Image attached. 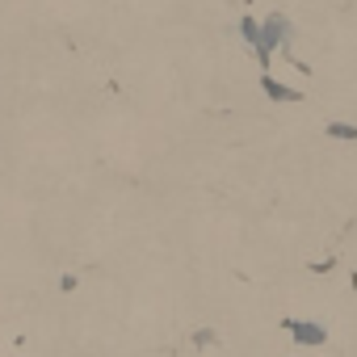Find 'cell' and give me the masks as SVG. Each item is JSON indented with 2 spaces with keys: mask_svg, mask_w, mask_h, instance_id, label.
I'll return each mask as SVG.
<instances>
[{
  "mask_svg": "<svg viewBox=\"0 0 357 357\" xmlns=\"http://www.w3.org/2000/svg\"><path fill=\"white\" fill-rule=\"evenodd\" d=\"M294 332H298V340H307V344H324V328H315V324H294Z\"/></svg>",
  "mask_w": 357,
  "mask_h": 357,
  "instance_id": "1",
  "label": "cell"
}]
</instances>
